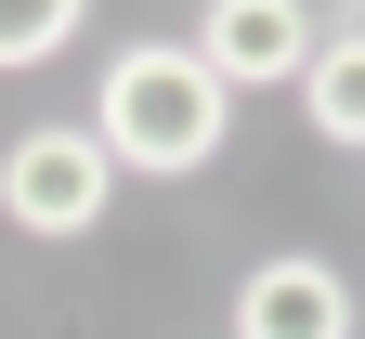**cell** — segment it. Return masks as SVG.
<instances>
[{"label":"cell","mask_w":365,"mask_h":339,"mask_svg":"<svg viewBox=\"0 0 365 339\" xmlns=\"http://www.w3.org/2000/svg\"><path fill=\"white\" fill-rule=\"evenodd\" d=\"M118 209V157L91 143V118H26L0 143V222L39 235V248H78V235H105Z\"/></svg>","instance_id":"cell-2"},{"label":"cell","mask_w":365,"mask_h":339,"mask_svg":"<svg viewBox=\"0 0 365 339\" xmlns=\"http://www.w3.org/2000/svg\"><path fill=\"white\" fill-rule=\"evenodd\" d=\"M91 39V0H0V79H26V66H66Z\"/></svg>","instance_id":"cell-6"},{"label":"cell","mask_w":365,"mask_h":339,"mask_svg":"<svg viewBox=\"0 0 365 339\" xmlns=\"http://www.w3.org/2000/svg\"><path fill=\"white\" fill-rule=\"evenodd\" d=\"M352 274L327 248H274L235 274V313H222V339H352Z\"/></svg>","instance_id":"cell-4"},{"label":"cell","mask_w":365,"mask_h":339,"mask_svg":"<svg viewBox=\"0 0 365 339\" xmlns=\"http://www.w3.org/2000/svg\"><path fill=\"white\" fill-rule=\"evenodd\" d=\"M313 39H327V14H300V0H209V14L182 26V53L222 91H300Z\"/></svg>","instance_id":"cell-3"},{"label":"cell","mask_w":365,"mask_h":339,"mask_svg":"<svg viewBox=\"0 0 365 339\" xmlns=\"http://www.w3.org/2000/svg\"><path fill=\"white\" fill-rule=\"evenodd\" d=\"M300 118L365 157V14H327V39H313V66H300Z\"/></svg>","instance_id":"cell-5"},{"label":"cell","mask_w":365,"mask_h":339,"mask_svg":"<svg viewBox=\"0 0 365 339\" xmlns=\"http://www.w3.org/2000/svg\"><path fill=\"white\" fill-rule=\"evenodd\" d=\"M91 143L118 157V183H196L235 143V91L182 39H118L105 79H91Z\"/></svg>","instance_id":"cell-1"}]
</instances>
